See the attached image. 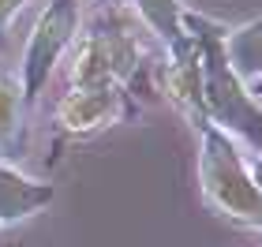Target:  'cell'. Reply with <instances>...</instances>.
<instances>
[{"mask_svg": "<svg viewBox=\"0 0 262 247\" xmlns=\"http://www.w3.org/2000/svg\"><path fill=\"white\" fill-rule=\"evenodd\" d=\"M11 116H15V94L8 86H0V131L11 124Z\"/></svg>", "mask_w": 262, "mask_h": 247, "instance_id": "5", "label": "cell"}, {"mask_svg": "<svg viewBox=\"0 0 262 247\" xmlns=\"http://www.w3.org/2000/svg\"><path fill=\"white\" fill-rule=\"evenodd\" d=\"M202 187H206V198L225 217L240 221V225H251V229H262L258 184H251V176L240 165V158L232 154V146L213 131L206 135V146H202Z\"/></svg>", "mask_w": 262, "mask_h": 247, "instance_id": "1", "label": "cell"}, {"mask_svg": "<svg viewBox=\"0 0 262 247\" xmlns=\"http://www.w3.org/2000/svg\"><path fill=\"white\" fill-rule=\"evenodd\" d=\"M41 203H49V187H34L11 169H0V221L27 217Z\"/></svg>", "mask_w": 262, "mask_h": 247, "instance_id": "4", "label": "cell"}, {"mask_svg": "<svg viewBox=\"0 0 262 247\" xmlns=\"http://www.w3.org/2000/svg\"><path fill=\"white\" fill-rule=\"evenodd\" d=\"M116 94L109 86H82L79 94L60 105V124L68 131H90V127H101L116 116Z\"/></svg>", "mask_w": 262, "mask_h": 247, "instance_id": "2", "label": "cell"}, {"mask_svg": "<svg viewBox=\"0 0 262 247\" xmlns=\"http://www.w3.org/2000/svg\"><path fill=\"white\" fill-rule=\"evenodd\" d=\"M68 27H71V11L68 8H53L49 15L41 19L38 34H34V45H30V82H41V75L49 72V60L64 45Z\"/></svg>", "mask_w": 262, "mask_h": 247, "instance_id": "3", "label": "cell"}]
</instances>
